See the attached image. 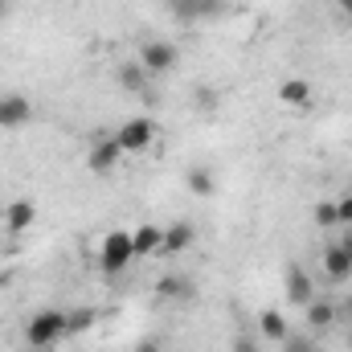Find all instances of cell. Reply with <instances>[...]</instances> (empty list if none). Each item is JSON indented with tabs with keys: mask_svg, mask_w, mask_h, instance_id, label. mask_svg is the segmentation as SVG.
<instances>
[{
	"mask_svg": "<svg viewBox=\"0 0 352 352\" xmlns=\"http://www.w3.org/2000/svg\"><path fill=\"white\" fill-rule=\"evenodd\" d=\"M184 184H188V192H192V197H201V201H209V197L217 192V176L209 173L205 164H192V168L184 173Z\"/></svg>",
	"mask_w": 352,
	"mask_h": 352,
	"instance_id": "12",
	"label": "cell"
},
{
	"mask_svg": "<svg viewBox=\"0 0 352 352\" xmlns=\"http://www.w3.org/2000/svg\"><path fill=\"white\" fill-rule=\"evenodd\" d=\"M29 115H33V107L25 94H0V127H21V123H29Z\"/></svg>",
	"mask_w": 352,
	"mask_h": 352,
	"instance_id": "7",
	"label": "cell"
},
{
	"mask_svg": "<svg viewBox=\"0 0 352 352\" xmlns=\"http://www.w3.org/2000/svg\"><path fill=\"white\" fill-rule=\"evenodd\" d=\"M336 4H340V12H344V16H352V0H336Z\"/></svg>",
	"mask_w": 352,
	"mask_h": 352,
	"instance_id": "26",
	"label": "cell"
},
{
	"mask_svg": "<svg viewBox=\"0 0 352 352\" xmlns=\"http://www.w3.org/2000/svg\"><path fill=\"white\" fill-rule=\"evenodd\" d=\"M336 311H344V316H352V299H349V303H340V307H336Z\"/></svg>",
	"mask_w": 352,
	"mask_h": 352,
	"instance_id": "28",
	"label": "cell"
},
{
	"mask_svg": "<svg viewBox=\"0 0 352 352\" xmlns=\"http://www.w3.org/2000/svg\"><path fill=\"white\" fill-rule=\"evenodd\" d=\"M258 328H263L266 340H287V336H291V332H287V320H283L274 307H266L263 316H258Z\"/></svg>",
	"mask_w": 352,
	"mask_h": 352,
	"instance_id": "17",
	"label": "cell"
},
{
	"mask_svg": "<svg viewBox=\"0 0 352 352\" xmlns=\"http://www.w3.org/2000/svg\"><path fill=\"white\" fill-rule=\"evenodd\" d=\"M303 316H307V328L324 332V328H332V324H336V316H340V311H336V303H332V299H320V295H316V299L303 307Z\"/></svg>",
	"mask_w": 352,
	"mask_h": 352,
	"instance_id": "11",
	"label": "cell"
},
{
	"mask_svg": "<svg viewBox=\"0 0 352 352\" xmlns=\"http://www.w3.org/2000/svg\"><path fill=\"white\" fill-rule=\"evenodd\" d=\"M287 299H291L295 307H307V303L316 299V283H311V274L299 263L287 266Z\"/></svg>",
	"mask_w": 352,
	"mask_h": 352,
	"instance_id": "6",
	"label": "cell"
},
{
	"mask_svg": "<svg viewBox=\"0 0 352 352\" xmlns=\"http://www.w3.org/2000/svg\"><path fill=\"white\" fill-rule=\"evenodd\" d=\"M33 217H37L33 201H12V205H8V213H4V226H8V234H21V230H29V226H33Z\"/></svg>",
	"mask_w": 352,
	"mask_h": 352,
	"instance_id": "15",
	"label": "cell"
},
{
	"mask_svg": "<svg viewBox=\"0 0 352 352\" xmlns=\"http://www.w3.org/2000/svg\"><path fill=\"white\" fill-rule=\"evenodd\" d=\"M340 246L349 250V258H352V234H344V238H340Z\"/></svg>",
	"mask_w": 352,
	"mask_h": 352,
	"instance_id": "27",
	"label": "cell"
},
{
	"mask_svg": "<svg viewBox=\"0 0 352 352\" xmlns=\"http://www.w3.org/2000/svg\"><path fill=\"white\" fill-rule=\"evenodd\" d=\"M119 160H123V148L115 144V135H111V140H98V144L90 148V156H87V164H90L94 176H111L115 168H119Z\"/></svg>",
	"mask_w": 352,
	"mask_h": 352,
	"instance_id": "5",
	"label": "cell"
},
{
	"mask_svg": "<svg viewBox=\"0 0 352 352\" xmlns=\"http://www.w3.org/2000/svg\"><path fill=\"white\" fill-rule=\"evenodd\" d=\"M324 274H328L332 283H344V278H352V258H349V250H344L340 242H332V246L324 250Z\"/></svg>",
	"mask_w": 352,
	"mask_h": 352,
	"instance_id": "9",
	"label": "cell"
},
{
	"mask_svg": "<svg viewBox=\"0 0 352 352\" xmlns=\"http://www.w3.org/2000/svg\"><path fill=\"white\" fill-rule=\"evenodd\" d=\"M173 8L180 21H197V16H221L226 0H173Z\"/></svg>",
	"mask_w": 352,
	"mask_h": 352,
	"instance_id": "10",
	"label": "cell"
},
{
	"mask_svg": "<svg viewBox=\"0 0 352 352\" xmlns=\"http://www.w3.org/2000/svg\"><path fill=\"white\" fill-rule=\"evenodd\" d=\"M278 102L307 111V107H311V82H307V78H287V82L278 87Z\"/></svg>",
	"mask_w": 352,
	"mask_h": 352,
	"instance_id": "13",
	"label": "cell"
},
{
	"mask_svg": "<svg viewBox=\"0 0 352 352\" xmlns=\"http://www.w3.org/2000/svg\"><path fill=\"white\" fill-rule=\"evenodd\" d=\"M283 352H316V344L311 340H299V336H287L283 340Z\"/></svg>",
	"mask_w": 352,
	"mask_h": 352,
	"instance_id": "22",
	"label": "cell"
},
{
	"mask_svg": "<svg viewBox=\"0 0 352 352\" xmlns=\"http://www.w3.org/2000/svg\"><path fill=\"white\" fill-rule=\"evenodd\" d=\"M144 74H148V70H144L140 62H131V66L119 70V82H123V90H144Z\"/></svg>",
	"mask_w": 352,
	"mask_h": 352,
	"instance_id": "21",
	"label": "cell"
},
{
	"mask_svg": "<svg viewBox=\"0 0 352 352\" xmlns=\"http://www.w3.org/2000/svg\"><path fill=\"white\" fill-rule=\"evenodd\" d=\"M90 328H94V311H90V307H78V311L66 316V336H82Z\"/></svg>",
	"mask_w": 352,
	"mask_h": 352,
	"instance_id": "19",
	"label": "cell"
},
{
	"mask_svg": "<svg viewBox=\"0 0 352 352\" xmlns=\"http://www.w3.org/2000/svg\"><path fill=\"white\" fill-rule=\"evenodd\" d=\"M192 242H197V230H192V221H173V226L164 230L160 254H184V250H188Z\"/></svg>",
	"mask_w": 352,
	"mask_h": 352,
	"instance_id": "8",
	"label": "cell"
},
{
	"mask_svg": "<svg viewBox=\"0 0 352 352\" xmlns=\"http://www.w3.org/2000/svg\"><path fill=\"white\" fill-rule=\"evenodd\" d=\"M176 62H180V54L168 41H144L140 45V66L148 74H168V70H176Z\"/></svg>",
	"mask_w": 352,
	"mask_h": 352,
	"instance_id": "4",
	"label": "cell"
},
{
	"mask_svg": "<svg viewBox=\"0 0 352 352\" xmlns=\"http://www.w3.org/2000/svg\"><path fill=\"white\" fill-rule=\"evenodd\" d=\"M336 209H340V226H352V192L336 201Z\"/></svg>",
	"mask_w": 352,
	"mask_h": 352,
	"instance_id": "24",
	"label": "cell"
},
{
	"mask_svg": "<svg viewBox=\"0 0 352 352\" xmlns=\"http://www.w3.org/2000/svg\"><path fill=\"white\" fill-rule=\"evenodd\" d=\"M25 340H29V349H54V344H62L66 340V311H58V307L37 311L29 320V328H25Z\"/></svg>",
	"mask_w": 352,
	"mask_h": 352,
	"instance_id": "1",
	"label": "cell"
},
{
	"mask_svg": "<svg viewBox=\"0 0 352 352\" xmlns=\"http://www.w3.org/2000/svg\"><path fill=\"white\" fill-rule=\"evenodd\" d=\"M4 12H8V0H0V16H4Z\"/></svg>",
	"mask_w": 352,
	"mask_h": 352,
	"instance_id": "29",
	"label": "cell"
},
{
	"mask_svg": "<svg viewBox=\"0 0 352 352\" xmlns=\"http://www.w3.org/2000/svg\"><path fill=\"white\" fill-rule=\"evenodd\" d=\"M152 140H156V123L152 119H127L119 131H115V144L123 148V152H148L152 148Z\"/></svg>",
	"mask_w": 352,
	"mask_h": 352,
	"instance_id": "3",
	"label": "cell"
},
{
	"mask_svg": "<svg viewBox=\"0 0 352 352\" xmlns=\"http://www.w3.org/2000/svg\"><path fill=\"white\" fill-rule=\"evenodd\" d=\"M230 352H263V349H258V340H250V336H234Z\"/></svg>",
	"mask_w": 352,
	"mask_h": 352,
	"instance_id": "23",
	"label": "cell"
},
{
	"mask_svg": "<svg viewBox=\"0 0 352 352\" xmlns=\"http://www.w3.org/2000/svg\"><path fill=\"white\" fill-rule=\"evenodd\" d=\"M156 291H160V299H173V303H188V299L197 295V291H192V283H188L184 274H164Z\"/></svg>",
	"mask_w": 352,
	"mask_h": 352,
	"instance_id": "14",
	"label": "cell"
},
{
	"mask_svg": "<svg viewBox=\"0 0 352 352\" xmlns=\"http://www.w3.org/2000/svg\"><path fill=\"white\" fill-rule=\"evenodd\" d=\"M131 258H135V250H131V234L111 230V234L102 238V250H98V266H102V274H123Z\"/></svg>",
	"mask_w": 352,
	"mask_h": 352,
	"instance_id": "2",
	"label": "cell"
},
{
	"mask_svg": "<svg viewBox=\"0 0 352 352\" xmlns=\"http://www.w3.org/2000/svg\"><path fill=\"white\" fill-rule=\"evenodd\" d=\"M160 242H164V230H156V226L131 230V250L135 254H160Z\"/></svg>",
	"mask_w": 352,
	"mask_h": 352,
	"instance_id": "16",
	"label": "cell"
},
{
	"mask_svg": "<svg viewBox=\"0 0 352 352\" xmlns=\"http://www.w3.org/2000/svg\"><path fill=\"white\" fill-rule=\"evenodd\" d=\"M311 217H316L320 230H336V226H340V209H336V201H320V205L311 209Z\"/></svg>",
	"mask_w": 352,
	"mask_h": 352,
	"instance_id": "18",
	"label": "cell"
},
{
	"mask_svg": "<svg viewBox=\"0 0 352 352\" xmlns=\"http://www.w3.org/2000/svg\"><path fill=\"white\" fill-rule=\"evenodd\" d=\"M192 102H197V111H201V115H213L221 98H217V90H213V87H197V90H192Z\"/></svg>",
	"mask_w": 352,
	"mask_h": 352,
	"instance_id": "20",
	"label": "cell"
},
{
	"mask_svg": "<svg viewBox=\"0 0 352 352\" xmlns=\"http://www.w3.org/2000/svg\"><path fill=\"white\" fill-rule=\"evenodd\" d=\"M29 352H50V349H29Z\"/></svg>",
	"mask_w": 352,
	"mask_h": 352,
	"instance_id": "30",
	"label": "cell"
},
{
	"mask_svg": "<svg viewBox=\"0 0 352 352\" xmlns=\"http://www.w3.org/2000/svg\"><path fill=\"white\" fill-rule=\"evenodd\" d=\"M135 352H164V344H160L156 336H144V340L135 344Z\"/></svg>",
	"mask_w": 352,
	"mask_h": 352,
	"instance_id": "25",
	"label": "cell"
}]
</instances>
